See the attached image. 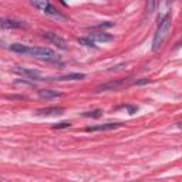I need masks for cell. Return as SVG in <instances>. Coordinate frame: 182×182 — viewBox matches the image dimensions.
Instances as JSON below:
<instances>
[{"mask_svg": "<svg viewBox=\"0 0 182 182\" xmlns=\"http://www.w3.org/2000/svg\"><path fill=\"white\" fill-rule=\"evenodd\" d=\"M14 73L19 74V76H24L29 77V78H33V80H39V81H44V78L41 77V74L36 70H29V68H22V67H16L14 68Z\"/></svg>", "mask_w": 182, "mask_h": 182, "instance_id": "obj_6", "label": "cell"}, {"mask_svg": "<svg viewBox=\"0 0 182 182\" xmlns=\"http://www.w3.org/2000/svg\"><path fill=\"white\" fill-rule=\"evenodd\" d=\"M127 110H128V112L129 114H134L138 108H137V105H127Z\"/></svg>", "mask_w": 182, "mask_h": 182, "instance_id": "obj_17", "label": "cell"}, {"mask_svg": "<svg viewBox=\"0 0 182 182\" xmlns=\"http://www.w3.org/2000/svg\"><path fill=\"white\" fill-rule=\"evenodd\" d=\"M1 27L3 29H27V24L20 20L14 19H1Z\"/></svg>", "mask_w": 182, "mask_h": 182, "instance_id": "obj_7", "label": "cell"}, {"mask_svg": "<svg viewBox=\"0 0 182 182\" xmlns=\"http://www.w3.org/2000/svg\"><path fill=\"white\" fill-rule=\"evenodd\" d=\"M78 43H80V44H84L85 47L97 48V44H95V41H93L91 39H88V37H81V39H78Z\"/></svg>", "mask_w": 182, "mask_h": 182, "instance_id": "obj_13", "label": "cell"}, {"mask_svg": "<svg viewBox=\"0 0 182 182\" xmlns=\"http://www.w3.org/2000/svg\"><path fill=\"white\" fill-rule=\"evenodd\" d=\"M10 50L14 53L19 54H27L36 59H41V60H48V61H54V60L59 59V56L54 53L51 48L47 47H30L26 44H20V43H14L10 46Z\"/></svg>", "mask_w": 182, "mask_h": 182, "instance_id": "obj_1", "label": "cell"}, {"mask_svg": "<svg viewBox=\"0 0 182 182\" xmlns=\"http://www.w3.org/2000/svg\"><path fill=\"white\" fill-rule=\"evenodd\" d=\"M71 124L70 123H59V124H54L51 128L53 129H64V128H70Z\"/></svg>", "mask_w": 182, "mask_h": 182, "instance_id": "obj_15", "label": "cell"}, {"mask_svg": "<svg viewBox=\"0 0 182 182\" xmlns=\"http://www.w3.org/2000/svg\"><path fill=\"white\" fill-rule=\"evenodd\" d=\"M101 115H103V110H94V111L82 114V117H88V118H100Z\"/></svg>", "mask_w": 182, "mask_h": 182, "instance_id": "obj_14", "label": "cell"}, {"mask_svg": "<svg viewBox=\"0 0 182 182\" xmlns=\"http://www.w3.org/2000/svg\"><path fill=\"white\" fill-rule=\"evenodd\" d=\"M88 39L93 41H101V43H108V41L114 40V36L108 34V33H91L88 36Z\"/></svg>", "mask_w": 182, "mask_h": 182, "instance_id": "obj_11", "label": "cell"}, {"mask_svg": "<svg viewBox=\"0 0 182 182\" xmlns=\"http://www.w3.org/2000/svg\"><path fill=\"white\" fill-rule=\"evenodd\" d=\"M169 31H171V14L166 13L164 17H161L158 29H157V33L154 36V40H152L154 51H157V50H159V48L162 47V44L168 39V36H169Z\"/></svg>", "mask_w": 182, "mask_h": 182, "instance_id": "obj_2", "label": "cell"}, {"mask_svg": "<svg viewBox=\"0 0 182 182\" xmlns=\"http://www.w3.org/2000/svg\"><path fill=\"white\" fill-rule=\"evenodd\" d=\"M123 127L121 123H108V124H101V125H94V127H87L85 131L87 132H103V131H111V129H117Z\"/></svg>", "mask_w": 182, "mask_h": 182, "instance_id": "obj_5", "label": "cell"}, {"mask_svg": "<svg viewBox=\"0 0 182 182\" xmlns=\"http://www.w3.org/2000/svg\"><path fill=\"white\" fill-rule=\"evenodd\" d=\"M43 37L47 39L50 43H53L54 46H57L60 50H67V48H68V43H67L63 37H60L59 34H56V33H50V31H47V33L43 34Z\"/></svg>", "mask_w": 182, "mask_h": 182, "instance_id": "obj_4", "label": "cell"}, {"mask_svg": "<svg viewBox=\"0 0 182 182\" xmlns=\"http://www.w3.org/2000/svg\"><path fill=\"white\" fill-rule=\"evenodd\" d=\"M125 85V80H117V81H110L105 82L100 87L97 88V91H108V90H117V88H121Z\"/></svg>", "mask_w": 182, "mask_h": 182, "instance_id": "obj_10", "label": "cell"}, {"mask_svg": "<svg viewBox=\"0 0 182 182\" xmlns=\"http://www.w3.org/2000/svg\"><path fill=\"white\" fill-rule=\"evenodd\" d=\"M31 6L40 9L41 12L44 13V14H47V16H51V17H54V19H60V20H65L64 14H61V13L51 4L50 1H47V0H43V1H31Z\"/></svg>", "mask_w": 182, "mask_h": 182, "instance_id": "obj_3", "label": "cell"}, {"mask_svg": "<svg viewBox=\"0 0 182 182\" xmlns=\"http://www.w3.org/2000/svg\"><path fill=\"white\" fill-rule=\"evenodd\" d=\"M64 108L60 107H47V108H39L36 110V115H61Z\"/></svg>", "mask_w": 182, "mask_h": 182, "instance_id": "obj_8", "label": "cell"}, {"mask_svg": "<svg viewBox=\"0 0 182 182\" xmlns=\"http://www.w3.org/2000/svg\"><path fill=\"white\" fill-rule=\"evenodd\" d=\"M84 78H85V74H82V73H70V74L56 77L53 80H56V81H80Z\"/></svg>", "mask_w": 182, "mask_h": 182, "instance_id": "obj_9", "label": "cell"}, {"mask_svg": "<svg viewBox=\"0 0 182 182\" xmlns=\"http://www.w3.org/2000/svg\"><path fill=\"white\" fill-rule=\"evenodd\" d=\"M114 23H110V22H107V23H103V24H98V26H95L94 29H105V27H112Z\"/></svg>", "mask_w": 182, "mask_h": 182, "instance_id": "obj_16", "label": "cell"}, {"mask_svg": "<svg viewBox=\"0 0 182 182\" xmlns=\"http://www.w3.org/2000/svg\"><path fill=\"white\" fill-rule=\"evenodd\" d=\"M39 95H40L41 98H46V100H51V98H60V97H63L61 93L54 91V90H40V91H39Z\"/></svg>", "mask_w": 182, "mask_h": 182, "instance_id": "obj_12", "label": "cell"}]
</instances>
